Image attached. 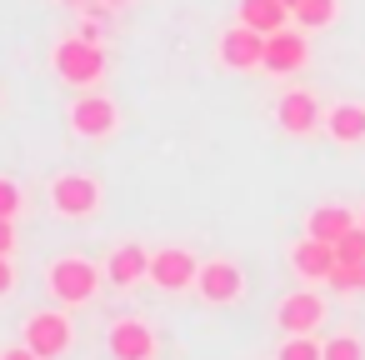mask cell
Returning a JSON list of instances; mask_svg holds the SVG:
<instances>
[{
    "label": "cell",
    "instance_id": "6da1fadb",
    "mask_svg": "<svg viewBox=\"0 0 365 360\" xmlns=\"http://www.w3.org/2000/svg\"><path fill=\"white\" fill-rule=\"evenodd\" d=\"M101 285H106V265H96V260H86V255H56V260L46 265V290H51L61 305H71V310L91 305V300L101 295Z\"/></svg>",
    "mask_w": 365,
    "mask_h": 360
},
{
    "label": "cell",
    "instance_id": "30bf717a",
    "mask_svg": "<svg viewBox=\"0 0 365 360\" xmlns=\"http://www.w3.org/2000/svg\"><path fill=\"white\" fill-rule=\"evenodd\" d=\"M150 280L160 285V290H195V280H200V260L185 250V245H160V250H150Z\"/></svg>",
    "mask_w": 365,
    "mask_h": 360
},
{
    "label": "cell",
    "instance_id": "603a6c76",
    "mask_svg": "<svg viewBox=\"0 0 365 360\" xmlns=\"http://www.w3.org/2000/svg\"><path fill=\"white\" fill-rule=\"evenodd\" d=\"M335 250H340V260H365V225L355 220V225L335 240Z\"/></svg>",
    "mask_w": 365,
    "mask_h": 360
},
{
    "label": "cell",
    "instance_id": "f1b7e54d",
    "mask_svg": "<svg viewBox=\"0 0 365 360\" xmlns=\"http://www.w3.org/2000/svg\"><path fill=\"white\" fill-rule=\"evenodd\" d=\"M360 225H365V215H360Z\"/></svg>",
    "mask_w": 365,
    "mask_h": 360
},
{
    "label": "cell",
    "instance_id": "d4e9b609",
    "mask_svg": "<svg viewBox=\"0 0 365 360\" xmlns=\"http://www.w3.org/2000/svg\"><path fill=\"white\" fill-rule=\"evenodd\" d=\"M16 290V265H11V255H0V295H11Z\"/></svg>",
    "mask_w": 365,
    "mask_h": 360
},
{
    "label": "cell",
    "instance_id": "8fae6325",
    "mask_svg": "<svg viewBox=\"0 0 365 360\" xmlns=\"http://www.w3.org/2000/svg\"><path fill=\"white\" fill-rule=\"evenodd\" d=\"M325 110L330 106H320L310 91H285L275 101V125L285 135H315V130H325Z\"/></svg>",
    "mask_w": 365,
    "mask_h": 360
},
{
    "label": "cell",
    "instance_id": "d6986e66",
    "mask_svg": "<svg viewBox=\"0 0 365 360\" xmlns=\"http://www.w3.org/2000/svg\"><path fill=\"white\" fill-rule=\"evenodd\" d=\"M275 360H325V340H315V335H285L280 350H275Z\"/></svg>",
    "mask_w": 365,
    "mask_h": 360
},
{
    "label": "cell",
    "instance_id": "44dd1931",
    "mask_svg": "<svg viewBox=\"0 0 365 360\" xmlns=\"http://www.w3.org/2000/svg\"><path fill=\"white\" fill-rule=\"evenodd\" d=\"M21 210H26V190H21V180H16V175H0V215L16 220Z\"/></svg>",
    "mask_w": 365,
    "mask_h": 360
},
{
    "label": "cell",
    "instance_id": "4316f807",
    "mask_svg": "<svg viewBox=\"0 0 365 360\" xmlns=\"http://www.w3.org/2000/svg\"><path fill=\"white\" fill-rule=\"evenodd\" d=\"M285 6H290V16H295V11H300V6H305V0H285Z\"/></svg>",
    "mask_w": 365,
    "mask_h": 360
},
{
    "label": "cell",
    "instance_id": "5b68a950",
    "mask_svg": "<svg viewBox=\"0 0 365 360\" xmlns=\"http://www.w3.org/2000/svg\"><path fill=\"white\" fill-rule=\"evenodd\" d=\"M21 340H26L41 360H56V355H66V350H71L76 325H71V315H66V310H31V315H26V325H21Z\"/></svg>",
    "mask_w": 365,
    "mask_h": 360
},
{
    "label": "cell",
    "instance_id": "9a60e30c",
    "mask_svg": "<svg viewBox=\"0 0 365 360\" xmlns=\"http://www.w3.org/2000/svg\"><path fill=\"white\" fill-rule=\"evenodd\" d=\"M325 135L335 145H365V101H340L325 110Z\"/></svg>",
    "mask_w": 365,
    "mask_h": 360
},
{
    "label": "cell",
    "instance_id": "8992f818",
    "mask_svg": "<svg viewBox=\"0 0 365 360\" xmlns=\"http://www.w3.org/2000/svg\"><path fill=\"white\" fill-rule=\"evenodd\" d=\"M325 295L320 290H290V295H280L275 300V330L280 335H315L320 325H325Z\"/></svg>",
    "mask_w": 365,
    "mask_h": 360
},
{
    "label": "cell",
    "instance_id": "2e32d148",
    "mask_svg": "<svg viewBox=\"0 0 365 360\" xmlns=\"http://www.w3.org/2000/svg\"><path fill=\"white\" fill-rule=\"evenodd\" d=\"M235 6H240V26H250L260 36H275V31H285L295 21L285 0H235Z\"/></svg>",
    "mask_w": 365,
    "mask_h": 360
},
{
    "label": "cell",
    "instance_id": "f546056e",
    "mask_svg": "<svg viewBox=\"0 0 365 360\" xmlns=\"http://www.w3.org/2000/svg\"><path fill=\"white\" fill-rule=\"evenodd\" d=\"M71 6H76V0H71Z\"/></svg>",
    "mask_w": 365,
    "mask_h": 360
},
{
    "label": "cell",
    "instance_id": "9c48e42d",
    "mask_svg": "<svg viewBox=\"0 0 365 360\" xmlns=\"http://www.w3.org/2000/svg\"><path fill=\"white\" fill-rule=\"evenodd\" d=\"M215 56H220V66H225V71H265V36L235 21L230 31H220Z\"/></svg>",
    "mask_w": 365,
    "mask_h": 360
},
{
    "label": "cell",
    "instance_id": "4fadbf2b",
    "mask_svg": "<svg viewBox=\"0 0 365 360\" xmlns=\"http://www.w3.org/2000/svg\"><path fill=\"white\" fill-rule=\"evenodd\" d=\"M335 265H340V250H335L330 240L305 235V240L290 245V270H295V280H315V285H325V280L335 275Z\"/></svg>",
    "mask_w": 365,
    "mask_h": 360
},
{
    "label": "cell",
    "instance_id": "ac0fdd59",
    "mask_svg": "<svg viewBox=\"0 0 365 360\" xmlns=\"http://www.w3.org/2000/svg\"><path fill=\"white\" fill-rule=\"evenodd\" d=\"M340 21V0H305V6L295 11V26L310 36V31H330Z\"/></svg>",
    "mask_w": 365,
    "mask_h": 360
},
{
    "label": "cell",
    "instance_id": "ba28073f",
    "mask_svg": "<svg viewBox=\"0 0 365 360\" xmlns=\"http://www.w3.org/2000/svg\"><path fill=\"white\" fill-rule=\"evenodd\" d=\"M106 350H110V360H155L160 340H155V330L140 315H120L106 330Z\"/></svg>",
    "mask_w": 365,
    "mask_h": 360
},
{
    "label": "cell",
    "instance_id": "83f0119b",
    "mask_svg": "<svg viewBox=\"0 0 365 360\" xmlns=\"http://www.w3.org/2000/svg\"><path fill=\"white\" fill-rule=\"evenodd\" d=\"M110 6H120V0H110Z\"/></svg>",
    "mask_w": 365,
    "mask_h": 360
},
{
    "label": "cell",
    "instance_id": "3957f363",
    "mask_svg": "<svg viewBox=\"0 0 365 360\" xmlns=\"http://www.w3.org/2000/svg\"><path fill=\"white\" fill-rule=\"evenodd\" d=\"M46 200H51V210H56L61 220H91V215L106 205V190H101V180L86 175V170H61V175L51 180Z\"/></svg>",
    "mask_w": 365,
    "mask_h": 360
},
{
    "label": "cell",
    "instance_id": "e0dca14e",
    "mask_svg": "<svg viewBox=\"0 0 365 360\" xmlns=\"http://www.w3.org/2000/svg\"><path fill=\"white\" fill-rule=\"evenodd\" d=\"M350 225H355V215H350L345 205H315V210L305 215V235H315V240H330V245H335V240H340Z\"/></svg>",
    "mask_w": 365,
    "mask_h": 360
},
{
    "label": "cell",
    "instance_id": "277c9868",
    "mask_svg": "<svg viewBox=\"0 0 365 360\" xmlns=\"http://www.w3.org/2000/svg\"><path fill=\"white\" fill-rule=\"evenodd\" d=\"M66 125H71L81 140H110V135L120 130V106H115L110 96H101V91H86V96L71 101Z\"/></svg>",
    "mask_w": 365,
    "mask_h": 360
},
{
    "label": "cell",
    "instance_id": "7c38bea8",
    "mask_svg": "<svg viewBox=\"0 0 365 360\" xmlns=\"http://www.w3.org/2000/svg\"><path fill=\"white\" fill-rule=\"evenodd\" d=\"M305 61H310V41H305L300 26H285V31L265 36V71L270 76H295V71H305Z\"/></svg>",
    "mask_w": 365,
    "mask_h": 360
},
{
    "label": "cell",
    "instance_id": "484cf974",
    "mask_svg": "<svg viewBox=\"0 0 365 360\" xmlns=\"http://www.w3.org/2000/svg\"><path fill=\"white\" fill-rule=\"evenodd\" d=\"M0 360H41V355H36V350L21 340V345H11V350H0Z\"/></svg>",
    "mask_w": 365,
    "mask_h": 360
},
{
    "label": "cell",
    "instance_id": "7a4b0ae2",
    "mask_svg": "<svg viewBox=\"0 0 365 360\" xmlns=\"http://www.w3.org/2000/svg\"><path fill=\"white\" fill-rule=\"evenodd\" d=\"M106 51L96 46V41H86V36H66V41H56V51H51V71H56V81H66L71 91H96L101 81H106Z\"/></svg>",
    "mask_w": 365,
    "mask_h": 360
},
{
    "label": "cell",
    "instance_id": "cb8c5ba5",
    "mask_svg": "<svg viewBox=\"0 0 365 360\" xmlns=\"http://www.w3.org/2000/svg\"><path fill=\"white\" fill-rule=\"evenodd\" d=\"M16 220H6V215H0V255H16Z\"/></svg>",
    "mask_w": 365,
    "mask_h": 360
},
{
    "label": "cell",
    "instance_id": "ffe728a7",
    "mask_svg": "<svg viewBox=\"0 0 365 360\" xmlns=\"http://www.w3.org/2000/svg\"><path fill=\"white\" fill-rule=\"evenodd\" d=\"M325 285L330 290H365V260H340Z\"/></svg>",
    "mask_w": 365,
    "mask_h": 360
},
{
    "label": "cell",
    "instance_id": "52a82bcc",
    "mask_svg": "<svg viewBox=\"0 0 365 360\" xmlns=\"http://www.w3.org/2000/svg\"><path fill=\"white\" fill-rule=\"evenodd\" d=\"M195 295H200L205 305H235V300L245 295V270H240L235 260H225V255H215V260H200Z\"/></svg>",
    "mask_w": 365,
    "mask_h": 360
},
{
    "label": "cell",
    "instance_id": "7402d4cb",
    "mask_svg": "<svg viewBox=\"0 0 365 360\" xmlns=\"http://www.w3.org/2000/svg\"><path fill=\"white\" fill-rule=\"evenodd\" d=\"M325 360H365V340H355V335H330V340H325Z\"/></svg>",
    "mask_w": 365,
    "mask_h": 360
},
{
    "label": "cell",
    "instance_id": "5bb4252c",
    "mask_svg": "<svg viewBox=\"0 0 365 360\" xmlns=\"http://www.w3.org/2000/svg\"><path fill=\"white\" fill-rule=\"evenodd\" d=\"M140 280H150V250H145L140 240L110 245V255H106V285H115V290H135Z\"/></svg>",
    "mask_w": 365,
    "mask_h": 360
}]
</instances>
